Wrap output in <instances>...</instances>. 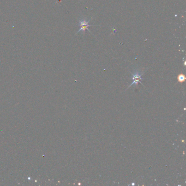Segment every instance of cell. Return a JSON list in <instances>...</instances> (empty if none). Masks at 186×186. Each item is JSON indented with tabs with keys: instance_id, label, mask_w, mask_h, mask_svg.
<instances>
[{
	"instance_id": "6da1fadb",
	"label": "cell",
	"mask_w": 186,
	"mask_h": 186,
	"mask_svg": "<svg viewBox=\"0 0 186 186\" xmlns=\"http://www.w3.org/2000/svg\"><path fill=\"white\" fill-rule=\"evenodd\" d=\"M132 80L133 82L132 83L130 84V85L129 86L128 88L130 87L133 86V85H137L138 83H141L140 80H142V74H143V72L141 71H140L139 70H136L133 72L132 73ZM141 84H142L141 83Z\"/></svg>"
},
{
	"instance_id": "3957f363",
	"label": "cell",
	"mask_w": 186,
	"mask_h": 186,
	"mask_svg": "<svg viewBox=\"0 0 186 186\" xmlns=\"http://www.w3.org/2000/svg\"><path fill=\"white\" fill-rule=\"evenodd\" d=\"M185 80V77L184 76V75H180V76H179V80L180 81V82H183Z\"/></svg>"
},
{
	"instance_id": "7a4b0ae2",
	"label": "cell",
	"mask_w": 186,
	"mask_h": 186,
	"mask_svg": "<svg viewBox=\"0 0 186 186\" xmlns=\"http://www.w3.org/2000/svg\"><path fill=\"white\" fill-rule=\"evenodd\" d=\"M90 19H81L79 20V26L80 27V29H79L78 31L77 32V33L79 32H83V33L85 32L86 29H87L89 32H90V31L88 29V27H90V25H89V22L90 21Z\"/></svg>"
}]
</instances>
